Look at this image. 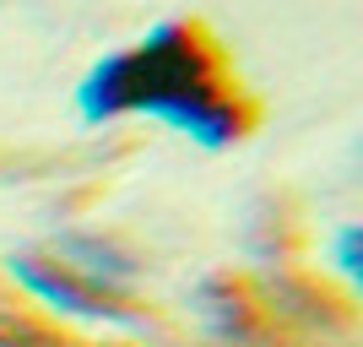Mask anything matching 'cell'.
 I'll return each mask as SVG.
<instances>
[{
    "instance_id": "cell-3",
    "label": "cell",
    "mask_w": 363,
    "mask_h": 347,
    "mask_svg": "<svg viewBox=\"0 0 363 347\" xmlns=\"http://www.w3.org/2000/svg\"><path fill=\"white\" fill-rule=\"evenodd\" d=\"M336 272L347 277V282L363 277V233H358V223H347L336 233Z\"/></svg>"
},
{
    "instance_id": "cell-2",
    "label": "cell",
    "mask_w": 363,
    "mask_h": 347,
    "mask_svg": "<svg viewBox=\"0 0 363 347\" xmlns=\"http://www.w3.org/2000/svg\"><path fill=\"white\" fill-rule=\"evenodd\" d=\"M11 277L33 299L82 320H120L125 299L136 287L130 255L98 233H65L49 250H22V255H11Z\"/></svg>"
},
{
    "instance_id": "cell-1",
    "label": "cell",
    "mask_w": 363,
    "mask_h": 347,
    "mask_svg": "<svg viewBox=\"0 0 363 347\" xmlns=\"http://www.w3.org/2000/svg\"><path fill=\"white\" fill-rule=\"evenodd\" d=\"M76 109H82L87 125L120 120V114H152V120L174 125L179 136L201 141L212 152L233 147L244 131V114L228 98L217 60L179 22H163L141 44L120 49V55H104L82 76Z\"/></svg>"
}]
</instances>
